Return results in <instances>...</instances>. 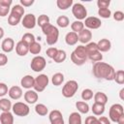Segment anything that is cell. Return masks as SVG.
Returning <instances> with one entry per match:
<instances>
[{"label":"cell","mask_w":124,"mask_h":124,"mask_svg":"<svg viewBox=\"0 0 124 124\" xmlns=\"http://www.w3.org/2000/svg\"><path fill=\"white\" fill-rule=\"evenodd\" d=\"M92 70L93 75L97 78H104L106 80H112L115 74L113 67L105 62H95Z\"/></svg>","instance_id":"cell-1"},{"label":"cell","mask_w":124,"mask_h":124,"mask_svg":"<svg viewBox=\"0 0 124 124\" xmlns=\"http://www.w3.org/2000/svg\"><path fill=\"white\" fill-rule=\"evenodd\" d=\"M42 30H43V33L46 36V43H47V45L52 46V45L57 43L58 37H59V31H58V29L54 25L49 23V24L46 25L45 27H43Z\"/></svg>","instance_id":"cell-2"},{"label":"cell","mask_w":124,"mask_h":124,"mask_svg":"<svg viewBox=\"0 0 124 124\" xmlns=\"http://www.w3.org/2000/svg\"><path fill=\"white\" fill-rule=\"evenodd\" d=\"M78 89V84L76 80H69L62 88V95L65 98H72Z\"/></svg>","instance_id":"cell-3"},{"label":"cell","mask_w":124,"mask_h":124,"mask_svg":"<svg viewBox=\"0 0 124 124\" xmlns=\"http://www.w3.org/2000/svg\"><path fill=\"white\" fill-rule=\"evenodd\" d=\"M48 78L46 75L41 74L35 78V83H34V89L36 92H42L45 90V88L48 84Z\"/></svg>","instance_id":"cell-4"},{"label":"cell","mask_w":124,"mask_h":124,"mask_svg":"<svg viewBox=\"0 0 124 124\" xmlns=\"http://www.w3.org/2000/svg\"><path fill=\"white\" fill-rule=\"evenodd\" d=\"M12 109H13V112L17 116H26L30 111L29 107L26 104L21 102H16V104H14L12 107Z\"/></svg>","instance_id":"cell-5"},{"label":"cell","mask_w":124,"mask_h":124,"mask_svg":"<svg viewBox=\"0 0 124 124\" xmlns=\"http://www.w3.org/2000/svg\"><path fill=\"white\" fill-rule=\"evenodd\" d=\"M124 114V111H123V106L120 105V104H114L110 107L109 108V111H108V117L111 121L113 122H116L117 119L122 115Z\"/></svg>","instance_id":"cell-6"},{"label":"cell","mask_w":124,"mask_h":124,"mask_svg":"<svg viewBox=\"0 0 124 124\" xmlns=\"http://www.w3.org/2000/svg\"><path fill=\"white\" fill-rule=\"evenodd\" d=\"M72 13H73L74 16L76 18H78V20L84 19L87 16V11H86L85 7L80 3H76V4L73 5Z\"/></svg>","instance_id":"cell-7"},{"label":"cell","mask_w":124,"mask_h":124,"mask_svg":"<svg viewBox=\"0 0 124 124\" xmlns=\"http://www.w3.org/2000/svg\"><path fill=\"white\" fill-rule=\"evenodd\" d=\"M46 59L43 56H40L39 55V56H35L32 59L31 64H30V67H31V69L34 72H42L46 68Z\"/></svg>","instance_id":"cell-8"},{"label":"cell","mask_w":124,"mask_h":124,"mask_svg":"<svg viewBox=\"0 0 124 124\" xmlns=\"http://www.w3.org/2000/svg\"><path fill=\"white\" fill-rule=\"evenodd\" d=\"M21 24L26 29H32L36 25V17L33 14H28L23 16L21 20Z\"/></svg>","instance_id":"cell-9"},{"label":"cell","mask_w":124,"mask_h":124,"mask_svg":"<svg viewBox=\"0 0 124 124\" xmlns=\"http://www.w3.org/2000/svg\"><path fill=\"white\" fill-rule=\"evenodd\" d=\"M83 24L89 29H98L102 25V22L96 16H89L85 18V21L83 22Z\"/></svg>","instance_id":"cell-10"},{"label":"cell","mask_w":124,"mask_h":124,"mask_svg":"<svg viewBox=\"0 0 124 124\" xmlns=\"http://www.w3.org/2000/svg\"><path fill=\"white\" fill-rule=\"evenodd\" d=\"M78 41L82 44H88L92 39V33L89 29H82L78 35Z\"/></svg>","instance_id":"cell-11"},{"label":"cell","mask_w":124,"mask_h":124,"mask_svg":"<svg viewBox=\"0 0 124 124\" xmlns=\"http://www.w3.org/2000/svg\"><path fill=\"white\" fill-rule=\"evenodd\" d=\"M16 51L19 56H25L29 51V46L25 42L19 41L16 46Z\"/></svg>","instance_id":"cell-12"},{"label":"cell","mask_w":124,"mask_h":124,"mask_svg":"<svg viewBox=\"0 0 124 124\" xmlns=\"http://www.w3.org/2000/svg\"><path fill=\"white\" fill-rule=\"evenodd\" d=\"M34 83H35V78L30 76V75H26L24 76L21 80H20V84L23 88H26V89H30L34 86Z\"/></svg>","instance_id":"cell-13"},{"label":"cell","mask_w":124,"mask_h":124,"mask_svg":"<svg viewBox=\"0 0 124 124\" xmlns=\"http://www.w3.org/2000/svg\"><path fill=\"white\" fill-rule=\"evenodd\" d=\"M38 93L35 90H27L24 93V100L28 104H35L38 101Z\"/></svg>","instance_id":"cell-14"},{"label":"cell","mask_w":124,"mask_h":124,"mask_svg":"<svg viewBox=\"0 0 124 124\" xmlns=\"http://www.w3.org/2000/svg\"><path fill=\"white\" fill-rule=\"evenodd\" d=\"M8 94L10 96L11 99L13 100H18L21 96H22V90L19 86H12L9 91H8Z\"/></svg>","instance_id":"cell-15"},{"label":"cell","mask_w":124,"mask_h":124,"mask_svg":"<svg viewBox=\"0 0 124 124\" xmlns=\"http://www.w3.org/2000/svg\"><path fill=\"white\" fill-rule=\"evenodd\" d=\"M1 47H2V50L4 52H11L14 49V47H15V42H14V40L12 38L5 39L2 42Z\"/></svg>","instance_id":"cell-16"},{"label":"cell","mask_w":124,"mask_h":124,"mask_svg":"<svg viewBox=\"0 0 124 124\" xmlns=\"http://www.w3.org/2000/svg\"><path fill=\"white\" fill-rule=\"evenodd\" d=\"M110 46H111V44L108 39H101L97 43V47L100 52H106V51L109 50Z\"/></svg>","instance_id":"cell-17"},{"label":"cell","mask_w":124,"mask_h":124,"mask_svg":"<svg viewBox=\"0 0 124 124\" xmlns=\"http://www.w3.org/2000/svg\"><path fill=\"white\" fill-rule=\"evenodd\" d=\"M73 52L79 59L86 61V59H87V53H86V49H85V46H78Z\"/></svg>","instance_id":"cell-18"},{"label":"cell","mask_w":124,"mask_h":124,"mask_svg":"<svg viewBox=\"0 0 124 124\" xmlns=\"http://www.w3.org/2000/svg\"><path fill=\"white\" fill-rule=\"evenodd\" d=\"M0 122L1 124H14V116L10 111L2 112L0 114Z\"/></svg>","instance_id":"cell-19"},{"label":"cell","mask_w":124,"mask_h":124,"mask_svg":"<svg viewBox=\"0 0 124 124\" xmlns=\"http://www.w3.org/2000/svg\"><path fill=\"white\" fill-rule=\"evenodd\" d=\"M78 34L77 33H75L73 31L67 33V35L65 37V42H66L67 45L74 46V45H76L78 43Z\"/></svg>","instance_id":"cell-20"},{"label":"cell","mask_w":124,"mask_h":124,"mask_svg":"<svg viewBox=\"0 0 124 124\" xmlns=\"http://www.w3.org/2000/svg\"><path fill=\"white\" fill-rule=\"evenodd\" d=\"M94 100H95V103H99V104H102V105H106L108 103V96L103 93V92H97L95 93L94 95Z\"/></svg>","instance_id":"cell-21"},{"label":"cell","mask_w":124,"mask_h":124,"mask_svg":"<svg viewBox=\"0 0 124 124\" xmlns=\"http://www.w3.org/2000/svg\"><path fill=\"white\" fill-rule=\"evenodd\" d=\"M91 109H92V112L95 115H101L105 111V105H102V104H99V103H94Z\"/></svg>","instance_id":"cell-22"},{"label":"cell","mask_w":124,"mask_h":124,"mask_svg":"<svg viewBox=\"0 0 124 124\" xmlns=\"http://www.w3.org/2000/svg\"><path fill=\"white\" fill-rule=\"evenodd\" d=\"M12 108V103L10 100L3 98L0 100V109L3 110L4 112L6 111H10V109Z\"/></svg>","instance_id":"cell-23"},{"label":"cell","mask_w":124,"mask_h":124,"mask_svg":"<svg viewBox=\"0 0 124 124\" xmlns=\"http://www.w3.org/2000/svg\"><path fill=\"white\" fill-rule=\"evenodd\" d=\"M69 124H81V116L78 112H72L69 116Z\"/></svg>","instance_id":"cell-24"},{"label":"cell","mask_w":124,"mask_h":124,"mask_svg":"<svg viewBox=\"0 0 124 124\" xmlns=\"http://www.w3.org/2000/svg\"><path fill=\"white\" fill-rule=\"evenodd\" d=\"M76 107L78 108V110L80 113H87L89 111V106L87 103L82 102V101H78L76 103Z\"/></svg>","instance_id":"cell-25"},{"label":"cell","mask_w":124,"mask_h":124,"mask_svg":"<svg viewBox=\"0 0 124 124\" xmlns=\"http://www.w3.org/2000/svg\"><path fill=\"white\" fill-rule=\"evenodd\" d=\"M56 5L60 10H67L73 5V0H57Z\"/></svg>","instance_id":"cell-26"},{"label":"cell","mask_w":124,"mask_h":124,"mask_svg":"<svg viewBox=\"0 0 124 124\" xmlns=\"http://www.w3.org/2000/svg\"><path fill=\"white\" fill-rule=\"evenodd\" d=\"M71 28H72V30H73V32H75V33H79L82 29H84V24H83V22L82 21H80V20H76V21H74L72 24H71Z\"/></svg>","instance_id":"cell-27"},{"label":"cell","mask_w":124,"mask_h":124,"mask_svg":"<svg viewBox=\"0 0 124 124\" xmlns=\"http://www.w3.org/2000/svg\"><path fill=\"white\" fill-rule=\"evenodd\" d=\"M66 57H67V54H66L65 50L58 49L56 55H55L54 58H53V60H54V62H56V63H62V62H64V61L66 60Z\"/></svg>","instance_id":"cell-28"},{"label":"cell","mask_w":124,"mask_h":124,"mask_svg":"<svg viewBox=\"0 0 124 124\" xmlns=\"http://www.w3.org/2000/svg\"><path fill=\"white\" fill-rule=\"evenodd\" d=\"M63 81H64V76H63V74H61V73H56V74H54V75L52 76L51 82H52L53 85L58 86V85H60Z\"/></svg>","instance_id":"cell-29"},{"label":"cell","mask_w":124,"mask_h":124,"mask_svg":"<svg viewBox=\"0 0 124 124\" xmlns=\"http://www.w3.org/2000/svg\"><path fill=\"white\" fill-rule=\"evenodd\" d=\"M11 14H12V15H15V16H16L22 17V16L24 15V8H23L21 5H15V6L12 8Z\"/></svg>","instance_id":"cell-30"},{"label":"cell","mask_w":124,"mask_h":124,"mask_svg":"<svg viewBox=\"0 0 124 124\" xmlns=\"http://www.w3.org/2000/svg\"><path fill=\"white\" fill-rule=\"evenodd\" d=\"M56 23H57V25H58L59 27L65 28V27L69 26L70 20H69V18H68L66 16H60L56 19Z\"/></svg>","instance_id":"cell-31"},{"label":"cell","mask_w":124,"mask_h":124,"mask_svg":"<svg viewBox=\"0 0 124 124\" xmlns=\"http://www.w3.org/2000/svg\"><path fill=\"white\" fill-rule=\"evenodd\" d=\"M37 24H38L41 28L45 27L46 25L49 24V17H48L46 15H41V16L38 17V19H37Z\"/></svg>","instance_id":"cell-32"},{"label":"cell","mask_w":124,"mask_h":124,"mask_svg":"<svg viewBox=\"0 0 124 124\" xmlns=\"http://www.w3.org/2000/svg\"><path fill=\"white\" fill-rule=\"evenodd\" d=\"M35 111H36L39 115L45 116V115H46L48 109H47V108H46L44 104H37L36 107H35Z\"/></svg>","instance_id":"cell-33"},{"label":"cell","mask_w":124,"mask_h":124,"mask_svg":"<svg viewBox=\"0 0 124 124\" xmlns=\"http://www.w3.org/2000/svg\"><path fill=\"white\" fill-rule=\"evenodd\" d=\"M41 49H42V46L37 42H34L31 45H29V51L32 54H39L41 52Z\"/></svg>","instance_id":"cell-34"},{"label":"cell","mask_w":124,"mask_h":124,"mask_svg":"<svg viewBox=\"0 0 124 124\" xmlns=\"http://www.w3.org/2000/svg\"><path fill=\"white\" fill-rule=\"evenodd\" d=\"M85 49H86V53H87V55L99 51V50H98V47H97V44H96V43H93V42L88 43V44L86 45V46H85Z\"/></svg>","instance_id":"cell-35"},{"label":"cell","mask_w":124,"mask_h":124,"mask_svg":"<svg viewBox=\"0 0 124 124\" xmlns=\"http://www.w3.org/2000/svg\"><path fill=\"white\" fill-rule=\"evenodd\" d=\"M113 80H115V82L118 84H123L124 83V72L122 70L115 72L114 77H113Z\"/></svg>","instance_id":"cell-36"},{"label":"cell","mask_w":124,"mask_h":124,"mask_svg":"<svg viewBox=\"0 0 124 124\" xmlns=\"http://www.w3.org/2000/svg\"><path fill=\"white\" fill-rule=\"evenodd\" d=\"M21 41L25 42V43L29 46V45H31L32 43L36 42V39H35V36H34L32 33H25V34L22 36Z\"/></svg>","instance_id":"cell-37"},{"label":"cell","mask_w":124,"mask_h":124,"mask_svg":"<svg viewBox=\"0 0 124 124\" xmlns=\"http://www.w3.org/2000/svg\"><path fill=\"white\" fill-rule=\"evenodd\" d=\"M21 20V17H19V16H15V15H10L9 16V17H8V23L10 24V25H12V26H16V25H17L18 23H19V21Z\"/></svg>","instance_id":"cell-38"},{"label":"cell","mask_w":124,"mask_h":124,"mask_svg":"<svg viewBox=\"0 0 124 124\" xmlns=\"http://www.w3.org/2000/svg\"><path fill=\"white\" fill-rule=\"evenodd\" d=\"M81 98L83 101H88V100H91L93 98V91L91 89H84L82 92H81Z\"/></svg>","instance_id":"cell-39"},{"label":"cell","mask_w":124,"mask_h":124,"mask_svg":"<svg viewBox=\"0 0 124 124\" xmlns=\"http://www.w3.org/2000/svg\"><path fill=\"white\" fill-rule=\"evenodd\" d=\"M62 113L60 110H57V109H54V110H51L49 112V121H53V120H56V119H59V118H62Z\"/></svg>","instance_id":"cell-40"},{"label":"cell","mask_w":124,"mask_h":124,"mask_svg":"<svg viewBox=\"0 0 124 124\" xmlns=\"http://www.w3.org/2000/svg\"><path fill=\"white\" fill-rule=\"evenodd\" d=\"M87 57H88L91 61H93V62H100V61H102V59H103V55L101 54L100 51L95 52V53H92V54H89V55H87Z\"/></svg>","instance_id":"cell-41"},{"label":"cell","mask_w":124,"mask_h":124,"mask_svg":"<svg viewBox=\"0 0 124 124\" xmlns=\"http://www.w3.org/2000/svg\"><path fill=\"white\" fill-rule=\"evenodd\" d=\"M98 14L101 17H104V18H108L111 15L110 13V10L108 8H105V9H99L98 11Z\"/></svg>","instance_id":"cell-42"},{"label":"cell","mask_w":124,"mask_h":124,"mask_svg":"<svg viewBox=\"0 0 124 124\" xmlns=\"http://www.w3.org/2000/svg\"><path fill=\"white\" fill-rule=\"evenodd\" d=\"M71 60H72V62H73L75 65H78V66H81V65H83V64L85 63L84 60H81V59H79L78 57H77V56L74 54V52H72V54H71Z\"/></svg>","instance_id":"cell-43"},{"label":"cell","mask_w":124,"mask_h":124,"mask_svg":"<svg viewBox=\"0 0 124 124\" xmlns=\"http://www.w3.org/2000/svg\"><path fill=\"white\" fill-rule=\"evenodd\" d=\"M110 4L109 0H98L97 1V5L99 7V9H105V8H108Z\"/></svg>","instance_id":"cell-44"},{"label":"cell","mask_w":124,"mask_h":124,"mask_svg":"<svg viewBox=\"0 0 124 124\" xmlns=\"http://www.w3.org/2000/svg\"><path fill=\"white\" fill-rule=\"evenodd\" d=\"M57 48L56 47H48L47 49H46V55L49 57V58H54V56L56 55V53H57Z\"/></svg>","instance_id":"cell-45"},{"label":"cell","mask_w":124,"mask_h":124,"mask_svg":"<svg viewBox=\"0 0 124 124\" xmlns=\"http://www.w3.org/2000/svg\"><path fill=\"white\" fill-rule=\"evenodd\" d=\"M113 18H114V20H116V21H122V20L124 19V14H123V12H121V11H116V12L113 14Z\"/></svg>","instance_id":"cell-46"},{"label":"cell","mask_w":124,"mask_h":124,"mask_svg":"<svg viewBox=\"0 0 124 124\" xmlns=\"http://www.w3.org/2000/svg\"><path fill=\"white\" fill-rule=\"evenodd\" d=\"M8 86L7 84L3 83V82H0V97H3L5 96L7 93H8Z\"/></svg>","instance_id":"cell-47"},{"label":"cell","mask_w":124,"mask_h":124,"mask_svg":"<svg viewBox=\"0 0 124 124\" xmlns=\"http://www.w3.org/2000/svg\"><path fill=\"white\" fill-rule=\"evenodd\" d=\"M85 124H99V121L95 116H88L85 119Z\"/></svg>","instance_id":"cell-48"},{"label":"cell","mask_w":124,"mask_h":124,"mask_svg":"<svg viewBox=\"0 0 124 124\" xmlns=\"http://www.w3.org/2000/svg\"><path fill=\"white\" fill-rule=\"evenodd\" d=\"M10 12V7H5L0 5V16H6Z\"/></svg>","instance_id":"cell-49"},{"label":"cell","mask_w":124,"mask_h":124,"mask_svg":"<svg viewBox=\"0 0 124 124\" xmlns=\"http://www.w3.org/2000/svg\"><path fill=\"white\" fill-rule=\"evenodd\" d=\"M8 63V57L4 53H0V66H5Z\"/></svg>","instance_id":"cell-50"},{"label":"cell","mask_w":124,"mask_h":124,"mask_svg":"<svg viewBox=\"0 0 124 124\" xmlns=\"http://www.w3.org/2000/svg\"><path fill=\"white\" fill-rule=\"evenodd\" d=\"M34 3V0H20V4L24 7H29Z\"/></svg>","instance_id":"cell-51"},{"label":"cell","mask_w":124,"mask_h":124,"mask_svg":"<svg viewBox=\"0 0 124 124\" xmlns=\"http://www.w3.org/2000/svg\"><path fill=\"white\" fill-rule=\"evenodd\" d=\"M12 3H13L12 0H0V5L5 6V7H10Z\"/></svg>","instance_id":"cell-52"},{"label":"cell","mask_w":124,"mask_h":124,"mask_svg":"<svg viewBox=\"0 0 124 124\" xmlns=\"http://www.w3.org/2000/svg\"><path fill=\"white\" fill-rule=\"evenodd\" d=\"M50 124H65V123H64V119L62 117V118H59V119H56V120L51 121Z\"/></svg>","instance_id":"cell-53"},{"label":"cell","mask_w":124,"mask_h":124,"mask_svg":"<svg viewBox=\"0 0 124 124\" xmlns=\"http://www.w3.org/2000/svg\"><path fill=\"white\" fill-rule=\"evenodd\" d=\"M118 124H124V114H122L118 119H117V121H116Z\"/></svg>","instance_id":"cell-54"},{"label":"cell","mask_w":124,"mask_h":124,"mask_svg":"<svg viewBox=\"0 0 124 124\" xmlns=\"http://www.w3.org/2000/svg\"><path fill=\"white\" fill-rule=\"evenodd\" d=\"M119 97H120L121 100H124V88H122V89L120 90V92H119Z\"/></svg>","instance_id":"cell-55"},{"label":"cell","mask_w":124,"mask_h":124,"mask_svg":"<svg viewBox=\"0 0 124 124\" xmlns=\"http://www.w3.org/2000/svg\"><path fill=\"white\" fill-rule=\"evenodd\" d=\"M4 36V29L2 27H0V39H2Z\"/></svg>","instance_id":"cell-56"},{"label":"cell","mask_w":124,"mask_h":124,"mask_svg":"<svg viewBox=\"0 0 124 124\" xmlns=\"http://www.w3.org/2000/svg\"><path fill=\"white\" fill-rule=\"evenodd\" d=\"M99 124H100V123H99Z\"/></svg>","instance_id":"cell-57"}]
</instances>
